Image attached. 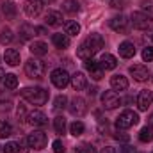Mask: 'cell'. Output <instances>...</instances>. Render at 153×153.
Instances as JSON below:
<instances>
[{"label": "cell", "mask_w": 153, "mask_h": 153, "mask_svg": "<svg viewBox=\"0 0 153 153\" xmlns=\"http://www.w3.org/2000/svg\"><path fill=\"white\" fill-rule=\"evenodd\" d=\"M20 94L32 105H45L48 102V91L43 87H25L20 91Z\"/></svg>", "instance_id": "6da1fadb"}, {"label": "cell", "mask_w": 153, "mask_h": 153, "mask_svg": "<svg viewBox=\"0 0 153 153\" xmlns=\"http://www.w3.org/2000/svg\"><path fill=\"white\" fill-rule=\"evenodd\" d=\"M132 25L137 30H153V16L146 14V13H134Z\"/></svg>", "instance_id": "7a4b0ae2"}, {"label": "cell", "mask_w": 153, "mask_h": 153, "mask_svg": "<svg viewBox=\"0 0 153 153\" xmlns=\"http://www.w3.org/2000/svg\"><path fill=\"white\" fill-rule=\"evenodd\" d=\"M137 123H139V116L135 114L134 111H123L121 114L117 116V119H116L117 130H126V128H130V126H134Z\"/></svg>", "instance_id": "3957f363"}, {"label": "cell", "mask_w": 153, "mask_h": 153, "mask_svg": "<svg viewBox=\"0 0 153 153\" xmlns=\"http://www.w3.org/2000/svg\"><path fill=\"white\" fill-rule=\"evenodd\" d=\"M25 73L29 78H43L45 75V62L39 59H29L25 62Z\"/></svg>", "instance_id": "277c9868"}, {"label": "cell", "mask_w": 153, "mask_h": 153, "mask_svg": "<svg viewBox=\"0 0 153 153\" xmlns=\"http://www.w3.org/2000/svg\"><path fill=\"white\" fill-rule=\"evenodd\" d=\"M46 143H48V137H46V134L41 132V130H34V132L29 134V137H27V144H29L32 150H43V148L46 146Z\"/></svg>", "instance_id": "5b68a950"}, {"label": "cell", "mask_w": 153, "mask_h": 153, "mask_svg": "<svg viewBox=\"0 0 153 153\" xmlns=\"http://www.w3.org/2000/svg\"><path fill=\"white\" fill-rule=\"evenodd\" d=\"M50 78H52V84H53L57 89H64V87L70 84V75H68V71H66V70H62V68L53 70Z\"/></svg>", "instance_id": "8992f818"}, {"label": "cell", "mask_w": 153, "mask_h": 153, "mask_svg": "<svg viewBox=\"0 0 153 153\" xmlns=\"http://www.w3.org/2000/svg\"><path fill=\"white\" fill-rule=\"evenodd\" d=\"M121 98H119V94L116 93L114 89L112 91H105L103 94H102V103H103V107L105 109H109V111H112V109H117L119 105H121Z\"/></svg>", "instance_id": "52a82bcc"}, {"label": "cell", "mask_w": 153, "mask_h": 153, "mask_svg": "<svg viewBox=\"0 0 153 153\" xmlns=\"http://www.w3.org/2000/svg\"><path fill=\"white\" fill-rule=\"evenodd\" d=\"M68 111H70L73 116H76V117H82V116L87 112L85 100H84V98H80V96H75V98L70 102V105H68Z\"/></svg>", "instance_id": "ba28073f"}, {"label": "cell", "mask_w": 153, "mask_h": 153, "mask_svg": "<svg viewBox=\"0 0 153 153\" xmlns=\"http://www.w3.org/2000/svg\"><path fill=\"white\" fill-rule=\"evenodd\" d=\"M27 123L32 125L34 128H41V126H45L48 123V117H46L45 112H41V111H32V112H29V116H27Z\"/></svg>", "instance_id": "9c48e42d"}, {"label": "cell", "mask_w": 153, "mask_h": 153, "mask_svg": "<svg viewBox=\"0 0 153 153\" xmlns=\"http://www.w3.org/2000/svg\"><path fill=\"white\" fill-rule=\"evenodd\" d=\"M23 9H25V14L29 18H36L43 11V0H27Z\"/></svg>", "instance_id": "30bf717a"}, {"label": "cell", "mask_w": 153, "mask_h": 153, "mask_svg": "<svg viewBox=\"0 0 153 153\" xmlns=\"http://www.w3.org/2000/svg\"><path fill=\"white\" fill-rule=\"evenodd\" d=\"M152 103H153V93L152 91L150 89L141 91L139 96H137V107H139V111H148Z\"/></svg>", "instance_id": "8fae6325"}, {"label": "cell", "mask_w": 153, "mask_h": 153, "mask_svg": "<svg viewBox=\"0 0 153 153\" xmlns=\"http://www.w3.org/2000/svg\"><path fill=\"white\" fill-rule=\"evenodd\" d=\"M85 70L91 73V76L94 78V80H100L102 76H103V68L100 66V62H96L94 59H85Z\"/></svg>", "instance_id": "7c38bea8"}, {"label": "cell", "mask_w": 153, "mask_h": 153, "mask_svg": "<svg viewBox=\"0 0 153 153\" xmlns=\"http://www.w3.org/2000/svg\"><path fill=\"white\" fill-rule=\"evenodd\" d=\"M130 75L134 76V80H137V82H146V80L150 78V71H148L146 66L135 64V66L130 68Z\"/></svg>", "instance_id": "4fadbf2b"}, {"label": "cell", "mask_w": 153, "mask_h": 153, "mask_svg": "<svg viewBox=\"0 0 153 153\" xmlns=\"http://www.w3.org/2000/svg\"><path fill=\"white\" fill-rule=\"evenodd\" d=\"M70 84H71V87L75 91H82V89L87 87V76L84 73H80V71H76V73H73L70 76Z\"/></svg>", "instance_id": "5bb4252c"}, {"label": "cell", "mask_w": 153, "mask_h": 153, "mask_svg": "<svg viewBox=\"0 0 153 153\" xmlns=\"http://www.w3.org/2000/svg\"><path fill=\"white\" fill-rule=\"evenodd\" d=\"M84 43H85V45H87L94 53H96V52H100V50L103 48V43H105V41H103V38H102L100 34H91L89 38L84 41Z\"/></svg>", "instance_id": "9a60e30c"}, {"label": "cell", "mask_w": 153, "mask_h": 153, "mask_svg": "<svg viewBox=\"0 0 153 153\" xmlns=\"http://www.w3.org/2000/svg\"><path fill=\"white\" fill-rule=\"evenodd\" d=\"M117 50H119V55H121L123 59H132V57L135 55V46H134V43H130V41H123Z\"/></svg>", "instance_id": "2e32d148"}, {"label": "cell", "mask_w": 153, "mask_h": 153, "mask_svg": "<svg viewBox=\"0 0 153 153\" xmlns=\"http://www.w3.org/2000/svg\"><path fill=\"white\" fill-rule=\"evenodd\" d=\"M126 23H128V20H126V16H123V14H119V16H114L112 20H111V29L116 30V32H125L126 30Z\"/></svg>", "instance_id": "e0dca14e"}, {"label": "cell", "mask_w": 153, "mask_h": 153, "mask_svg": "<svg viewBox=\"0 0 153 153\" xmlns=\"http://www.w3.org/2000/svg\"><path fill=\"white\" fill-rule=\"evenodd\" d=\"M45 22L50 27H59V25H62V14L59 11H48L45 16Z\"/></svg>", "instance_id": "ac0fdd59"}, {"label": "cell", "mask_w": 153, "mask_h": 153, "mask_svg": "<svg viewBox=\"0 0 153 153\" xmlns=\"http://www.w3.org/2000/svg\"><path fill=\"white\" fill-rule=\"evenodd\" d=\"M111 87L114 91H126L128 89V80L123 75H114L111 78Z\"/></svg>", "instance_id": "d6986e66"}, {"label": "cell", "mask_w": 153, "mask_h": 153, "mask_svg": "<svg viewBox=\"0 0 153 153\" xmlns=\"http://www.w3.org/2000/svg\"><path fill=\"white\" fill-rule=\"evenodd\" d=\"M4 61L9 66H18L20 64V52L14 50V48H7L5 53H4Z\"/></svg>", "instance_id": "ffe728a7"}, {"label": "cell", "mask_w": 153, "mask_h": 153, "mask_svg": "<svg viewBox=\"0 0 153 153\" xmlns=\"http://www.w3.org/2000/svg\"><path fill=\"white\" fill-rule=\"evenodd\" d=\"M100 66L103 70H114L116 66H117V59H116L114 55H111V53H103L100 57Z\"/></svg>", "instance_id": "44dd1931"}, {"label": "cell", "mask_w": 153, "mask_h": 153, "mask_svg": "<svg viewBox=\"0 0 153 153\" xmlns=\"http://www.w3.org/2000/svg\"><path fill=\"white\" fill-rule=\"evenodd\" d=\"M29 50H30L32 55H45V53L48 52V45L43 43V41H34V43L29 46Z\"/></svg>", "instance_id": "7402d4cb"}, {"label": "cell", "mask_w": 153, "mask_h": 153, "mask_svg": "<svg viewBox=\"0 0 153 153\" xmlns=\"http://www.w3.org/2000/svg\"><path fill=\"white\" fill-rule=\"evenodd\" d=\"M2 13L5 14V18H9V20H13V18L16 16V13H18V9H16V5H14V2H11V0H7V2H4V4H2Z\"/></svg>", "instance_id": "603a6c76"}, {"label": "cell", "mask_w": 153, "mask_h": 153, "mask_svg": "<svg viewBox=\"0 0 153 153\" xmlns=\"http://www.w3.org/2000/svg\"><path fill=\"white\" fill-rule=\"evenodd\" d=\"M34 36H36V27H32V25H29V23H23V25L20 27V38L23 39V41L32 39Z\"/></svg>", "instance_id": "cb8c5ba5"}, {"label": "cell", "mask_w": 153, "mask_h": 153, "mask_svg": "<svg viewBox=\"0 0 153 153\" xmlns=\"http://www.w3.org/2000/svg\"><path fill=\"white\" fill-rule=\"evenodd\" d=\"M62 11L68 13V14H75L80 11V4L78 0H64L62 2Z\"/></svg>", "instance_id": "d4e9b609"}, {"label": "cell", "mask_w": 153, "mask_h": 153, "mask_svg": "<svg viewBox=\"0 0 153 153\" xmlns=\"http://www.w3.org/2000/svg\"><path fill=\"white\" fill-rule=\"evenodd\" d=\"M52 43L57 46V48H68L70 46V38L66 34H53L52 36Z\"/></svg>", "instance_id": "484cf974"}, {"label": "cell", "mask_w": 153, "mask_h": 153, "mask_svg": "<svg viewBox=\"0 0 153 153\" xmlns=\"http://www.w3.org/2000/svg\"><path fill=\"white\" fill-rule=\"evenodd\" d=\"M76 55H78L80 59H84V61H85V59H93L94 52H93V50H91L85 43H82V45L78 46V50H76Z\"/></svg>", "instance_id": "4316f807"}, {"label": "cell", "mask_w": 153, "mask_h": 153, "mask_svg": "<svg viewBox=\"0 0 153 153\" xmlns=\"http://www.w3.org/2000/svg\"><path fill=\"white\" fill-rule=\"evenodd\" d=\"M84 130H85V126H84V123H82V121H73V123L70 125V134H71L73 137L82 135V134H84Z\"/></svg>", "instance_id": "83f0119b"}, {"label": "cell", "mask_w": 153, "mask_h": 153, "mask_svg": "<svg viewBox=\"0 0 153 153\" xmlns=\"http://www.w3.org/2000/svg\"><path fill=\"white\" fill-rule=\"evenodd\" d=\"M4 85L7 87V89H16L18 87V76L13 75V73H7V75L4 76Z\"/></svg>", "instance_id": "f1b7e54d"}, {"label": "cell", "mask_w": 153, "mask_h": 153, "mask_svg": "<svg viewBox=\"0 0 153 153\" xmlns=\"http://www.w3.org/2000/svg\"><path fill=\"white\" fill-rule=\"evenodd\" d=\"M64 30H66V36H78L80 32V25L76 22H68L64 25Z\"/></svg>", "instance_id": "f546056e"}, {"label": "cell", "mask_w": 153, "mask_h": 153, "mask_svg": "<svg viewBox=\"0 0 153 153\" xmlns=\"http://www.w3.org/2000/svg\"><path fill=\"white\" fill-rule=\"evenodd\" d=\"M66 103H68V98H66L64 94H59V96L53 100V111H55V112L62 111V109L66 107Z\"/></svg>", "instance_id": "4dcf8cb0"}, {"label": "cell", "mask_w": 153, "mask_h": 153, "mask_svg": "<svg viewBox=\"0 0 153 153\" xmlns=\"http://www.w3.org/2000/svg\"><path fill=\"white\" fill-rule=\"evenodd\" d=\"M53 128H55L57 134H64V130H66V119L62 116H57L53 119Z\"/></svg>", "instance_id": "1f68e13d"}, {"label": "cell", "mask_w": 153, "mask_h": 153, "mask_svg": "<svg viewBox=\"0 0 153 153\" xmlns=\"http://www.w3.org/2000/svg\"><path fill=\"white\" fill-rule=\"evenodd\" d=\"M13 38H14V36H13V30L7 29V27H4L2 32H0V43H2V45H9V43L13 41Z\"/></svg>", "instance_id": "d6a6232c"}, {"label": "cell", "mask_w": 153, "mask_h": 153, "mask_svg": "<svg viewBox=\"0 0 153 153\" xmlns=\"http://www.w3.org/2000/svg\"><path fill=\"white\" fill-rule=\"evenodd\" d=\"M13 134V126L7 121H0V139H5Z\"/></svg>", "instance_id": "836d02e7"}, {"label": "cell", "mask_w": 153, "mask_h": 153, "mask_svg": "<svg viewBox=\"0 0 153 153\" xmlns=\"http://www.w3.org/2000/svg\"><path fill=\"white\" fill-rule=\"evenodd\" d=\"M76 153H96V150H94V146L91 144V143H82V144H78L75 148Z\"/></svg>", "instance_id": "e575fe53"}, {"label": "cell", "mask_w": 153, "mask_h": 153, "mask_svg": "<svg viewBox=\"0 0 153 153\" xmlns=\"http://www.w3.org/2000/svg\"><path fill=\"white\" fill-rule=\"evenodd\" d=\"M139 139H141V143H150L152 141V128L150 126H144L139 132Z\"/></svg>", "instance_id": "d590c367"}, {"label": "cell", "mask_w": 153, "mask_h": 153, "mask_svg": "<svg viewBox=\"0 0 153 153\" xmlns=\"http://www.w3.org/2000/svg\"><path fill=\"white\" fill-rule=\"evenodd\" d=\"M4 153H20V146L16 143H5Z\"/></svg>", "instance_id": "8d00e7d4"}, {"label": "cell", "mask_w": 153, "mask_h": 153, "mask_svg": "<svg viewBox=\"0 0 153 153\" xmlns=\"http://www.w3.org/2000/svg\"><path fill=\"white\" fill-rule=\"evenodd\" d=\"M143 59H144L146 62H152L153 61V48L152 46H146V48L143 50Z\"/></svg>", "instance_id": "74e56055"}, {"label": "cell", "mask_w": 153, "mask_h": 153, "mask_svg": "<svg viewBox=\"0 0 153 153\" xmlns=\"http://www.w3.org/2000/svg\"><path fill=\"white\" fill-rule=\"evenodd\" d=\"M114 139L116 141H119V143H128V141H130V135H128V134H123V132L117 130V132L114 134Z\"/></svg>", "instance_id": "f35d334b"}, {"label": "cell", "mask_w": 153, "mask_h": 153, "mask_svg": "<svg viewBox=\"0 0 153 153\" xmlns=\"http://www.w3.org/2000/svg\"><path fill=\"white\" fill-rule=\"evenodd\" d=\"M52 148H53V153H64V144L57 139V141H53V144H52Z\"/></svg>", "instance_id": "ab89813d"}, {"label": "cell", "mask_w": 153, "mask_h": 153, "mask_svg": "<svg viewBox=\"0 0 153 153\" xmlns=\"http://www.w3.org/2000/svg\"><path fill=\"white\" fill-rule=\"evenodd\" d=\"M119 153H137V152H135L134 146H123V148H119Z\"/></svg>", "instance_id": "60d3db41"}, {"label": "cell", "mask_w": 153, "mask_h": 153, "mask_svg": "<svg viewBox=\"0 0 153 153\" xmlns=\"http://www.w3.org/2000/svg\"><path fill=\"white\" fill-rule=\"evenodd\" d=\"M112 7L121 9V7H123V0H112Z\"/></svg>", "instance_id": "b9f144b4"}, {"label": "cell", "mask_w": 153, "mask_h": 153, "mask_svg": "<svg viewBox=\"0 0 153 153\" xmlns=\"http://www.w3.org/2000/svg\"><path fill=\"white\" fill-rule=\"evenodd\" d=\"M100 153H116V150L112 148V146H105V148H102Z\"/></svg>", "instance_id": "7bdbcfd3"}, {"label": "cell", "mask_w": 153, "mask_h": 153, "mask_svg": "<svg viewBox=\"0 0 153 153\" xmlns=\"http://www.w3.org/2000/svg\"><path fill=\"white\" fill-rule=\"evenodd\" d=\"M36 32H38L39 36H45L46 34V29L45 27H36Z\"/></svg>", "instance_id": "ee69618b"}, {"label": "cell", "mask_w": 153, "mask_h": 153, "mask_svg": "<svg viewBox=\"0 0 153 153\" xmlns=\"http://www.w3.org/2000/svg\"><path fill=\"white\" fill-rule=\"evenodd\" d=\"M4 76H5V71H4V70L0 68V80H4Z\"/></svg>", "instance_id": "f6af8a7d"}, {"label": "cell", "mask_w": 153, "mask_h": 153, "mask_svg": "<svg viewBox=\"0 0 153 153\" xmlns=\"http://www.w3.org/2000/svg\"><path fill=\"white\" fill-rule=\"evenodd\" d=\"M48 2H53V0H48Z\"/></svg>", "instance_id": "bcb514c9"}, {"label": "cell", "mask_w": 153, "mask_h": 153, "mask_svg": "<svg viewBox=\"0 0 153 153\" xmlns=\"http://www.w3.org/2000/svg\"><path fill=\"white\" fill-rule=\"evenodd\" d=\"M152 39H153V36H152Z\"/></svg>", "instance_id": "7dc6e473"}, {"label": "cell", "mask_w": 153, "mask_h": 153, "mask_svg": "<svg viewBox=\"0 0 153 153\" xmlns=\"http://www.w3.org/2000/svg\"><path fill=\"white\" fill-rule=\"evenodd\" d=\"M152 153H153V152H152Z\"/></svg>", "instance_id": "c3c4849f"}]
</instances>
